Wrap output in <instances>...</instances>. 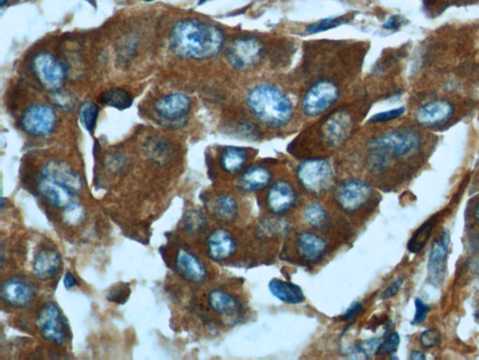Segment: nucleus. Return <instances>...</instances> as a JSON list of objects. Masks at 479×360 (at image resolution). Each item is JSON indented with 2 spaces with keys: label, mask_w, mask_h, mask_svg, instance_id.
<instances>
[{
  "label": "nucleus",
  "mask_w": 479,
  "mask_h": 360,
  "mask_svg": "<svg viewBox=\"0 0 479 360\" xmlns=\"http://www.w3.org/2000/svg\"><path fill=\"white\" fill-rule=\"evenodd\" d=\"M362 305L360 302H354L351 304L350 308L347 309V312L343 314L342 320L345 322L350 321L353 319L356 315L359 314L362 312Z\"/></svg>",
  "instance_id": "obj_41"
},
{
  "label": "nucleus",
  "mask_w": 479,
  "mask_h": 360,
  "mask_svg": "<svg viewBox=\"0 0 479 360\" xmlns=\"http://www.w3.org/2000/svg\"><path fill=\"white\" fill-rule=\"evenodd\" d=\"M207 1H209V0H200V5H202V4H203V3H205Z\"/></svg>",
  "instance_id": "obj_49"
},
{
  "label": "nucleus",
  "mask_w": 479,
  "mask_h": 360,
  "mask_svg": "<svg viewBox=\"0 0 479 360\" xmlns=\"http://www.w3.org/2000/svg\"><path fill=\"white\" fill-rule=\"evenodd\" d=\"M440 339L441 338H440L439 332L436 329H431L422 332L419 342H421L422 346L430 349V348H433L439 344Z\"/></svg>",
  "instance_id": "obj_37"
},
{
  "label": "nucleus",
  "mask_w": 479,
  "mask_h": 360,
  "mask_svg": "<svg viewBox=\"0 0 479 360\" xmlns=\"http://www.w3.org/2000/svg\"><path fill=\"white\" fill-rule=\"evenodd\" d=\"M273 174L263 165H253L239 176L238 187L244 193H255L270 185Z\"/></svg>",
  "instance_id": "obj_23"
},
{
  "label": "nucleus",
  "mask_w": 479,
  "mask_h": 360,
  "mask_svg": "<svg viewBox=\"0 0 479 360\" xmlns=\"http://www.w3.org/2000/svg\"><path fill=\"white\" fill-rule=\"evenodd\" d=\"M402 23H403V18L400 16H392L386 21L383 28L387 31H396L400 28Z\"/></svg>",
  "instance_id": "obj_43"
},
{
  "label": "nucleus",
  "mask_w": 479,
  "mask_h": 360,
  "mask_svg": "<svg viewBox=\"0 0 479 360\" xmlns=\"http://www.w3.org/2000/svg\"><path fill=\"white\" fill-rule=\"evenodd\" d=\"M35 75L45 90L56 92L60 90L66 78L63 64L48 52H41L33 58Z\"/></svg>",
  "instance_id": "obj_9"
},
{
  "label": "nucleus",
  "mask_w": 479,
  "mask_h": 360,
  "mask_svg": "<svg viewBox=\"0 0 479 360\" xmlns=\"http://www.w3.org/2000/svg\"><path fill=\"white\" fill-rule=\"evenodd\" d=\"M99 100L103 105L119 109V110L129 108L133 102L131 94L123 88H111V90L104 91L99 96Z\"/></svg>",
  "instance_id": "obj_28"
},
{
  "label": "nucleus",
  "mask_w": 479,
  "mask_h": 360,
  "mask_svg": "<svg viewBox=\"0 0 479 360\" xmlns=\"http://www.w3.org/2000/svg\"><path fill=\"white\" fill-rule=\"evenodd\" d=\"M7 2H8V0H0V6H1V7H3V6H4L6 4V3H7Z\"/></svg>",
  "instance_id": "obj_48"
},
{
  "label": "nucleus",
  "mask_w": 479,
  "mask_h": 360,
  "mask_svg": "<svg viewBox=\"0 0 479 360\" xmlns=\"http://www.w3.org/2000/svg\"><path fill=\"white\" fill-rule=\"evenodd\" d=\"M372 193L368 183L360 179H348L337 189L336 201L343 211L353 213L369 202Z\"/></svg>",
  "instance_id": "obj_10"
},
{
  "label": "nucleus",
  "mask_w": 479,
  "mask_h": 360,
  "mask_svg": "<svg viewBox=\"0 0 479 360\" xmlns=\"http://www.w3.org/2000/svg\"><path fill=\"white\" fill-rule=\"evenodd\" d=\"M176 268L183 279L194 285H200L207 278V270L203 261L185 248L181 247L177 250Z\"/></svg>",
  "instance_id": "obj_16"
},
{
  "label": "nucleus",
  "mask_w": 479,
  "mask_h": 360,
  "mask_svg": "<svg viewBox=\"0 0 479 360\" xmlns=\"http://www.w3.org/2000/svg\"><path fill=\"white\" fill-rule=\"evenodd\" d=\"M97 117H99V107L93 102L82 103L79 110V117L82 125L87 131L92 132L96 127Z\"/></svg>",
  "instance_id": "obj_32"
},
{
  "label": "nucleus",
  "mask_w": 479,
  "mask_h": 360,
  "mask_svg": "<svg viewBox=\"0 0 479 360\" xmlns=\"http://www.w3.org/2000/svg\"><path fill=\"white\" fill-rule=\"evenodd\" d=\"M419 137L409 129L387 132L369 142L368 149L374 155V164L382 165L389 158L403 157L419 146Z\"/></svg>",
  "instance_id": "obj_3"
},
{
  "label": "nucleus",
  "mask_w": 479,
  "mask_h": 360,
  "mask_svg": "<svg viewBox=\"0 0 479 360\" xmlns=\"http://www.w3.org/2000/svg\"><path fill=\"white\" fill-rule=\"evenodd\" d=\"M21 124L23 131L31 137H47L54 131L56 115L48 105H34L23 112Z\"/></svg>",
  "instance_id": "obj_11"
},
{
  "label": "nucleus",
  "mask_w": 479,
  "mask_h": 360,
  "mask_svg": "<svg viewBox=\"0 0 479 360\" xmlns=\"http://www.w3.org/2000/svg\"><path fill=\"white\" fill-rule=\"evenodd\" d=\"M191 100L184 93L168 94L156 100L153 105L156 120L162 126L178 129L188 122Z\"/></svg>",
  "instance_id": "obj_4"
},
{
  "label": "nucleus",
  "mask_w": 479,
  "mask_h": 360,
  "mask_svg": "<svg viewBox=\"0 0 479 360\" xmlns=\"http://www.w3.org/2000/svg\"><path fill=\"white\" fill-rule=\"evenodd\" d=\"M247 105L260 123L271 128L286 125L294 116L291 99L280 88L270 84H259L251 88Z\"/></svg>",
  "instance_id": "obj_2"
},
{
  "label": "nucleus",
  "mask_w": 479,
  "mask_h": 360,
  "mask_svg": "<svg viewBox=\"0 0 479 360\" xmlns=\"http://www.w3.org/2000/svg\"><path fill=\"white\" fill-rule=\"evenodd\" d=\"M82 218H84V211L78 203L64 211V220L66 221L67 223L72 224V226H76V224L81 223Z\"/></svg>",
  "instance_id": "obj_36"
},
{
  "label": "nucleus",
  "mask_w": 479,
  "mask_h": 360,
  "mask_svg": "<svg viewBox=\"0 0 479 360\" xmlns=\"http://www.w3.org/2000/svg\"><path fill=\"white\" fill-rule=\"evenodd\" d=\"M38 332L45 340L62 345L67 341L68 324L58 304L48 301L41 307L36 318Z\"/></svg>",
  "instance_id": "obj_6"
},
{
  "label": "nucleus",
  "mask_w": 479,
  "mask_h": 360,
  "mask_svg": "<svg viewBox=\"0 0 479 360\" xmlns=\"http://www.w3.org/2000/svg\"><path fill=\"white\" fill-rule=\"evenodd\" d=\"M436 221L434 218L425 221L424 224L415 233L413 237L408 242L407 249L411 253H418L424 249L429 238H430L431 232L436 226Z\"/></svg>",
  "instance_id": "obj_29"
},
{
  "label": "nucleus",
  "mask_w": 479,
  "mask_h": 360,
  "mask_svg": "<svg viewBox=\"0 0 479 360\" xmlns=\"http://www.w3.org/2000/svg\"><path fill=\"white\" fill-rule=\"evenodd\" d=\"M401 339L397 332L390 333L387 338L381 344L377 355H392L398 350Z\"/></svg>",
  "instance_id": "obj_34"
},
{
  "label": "nucleus",
  "mask_w": 479,
  "mask_h": 360,
  "mask_svg": "<svg viewBox=\"0 0 479 360\" xmlns=\"http://www.w3.org/2000/svg\"><path fill=\"white\" fill-rule=\"evenodd\" d=\"M63 283L65 288H66L67 290H70V289L75 287L77 285L75 276H74L73 274L69 271V272L65 274Z\"/></svg>",
  "instance_id": "obj_45"
},
{
  "label": "nucleus",
  "mask_w": 479,
  "mask_h": 360,
  "mask_svg": "<svg viewBox=\"0 0 479 360\" xmlns=\"http://www.w3.org/2000/svg\"><path fill=\"white\" fill-rule=\"evenodd\" d=\"M208 302L212 311L224 317H235L242 309L237 297L221 289H214L210 292Z\"/></svg>",
  "instance_id": "obj_25"
},
{
  "label": "nucleus",
  "mask_w": 479,
  "mask_h": 360,
  "mask_svg": "<svg viewBox=\"0 0 479 360\" xmlns=\"http://www.w3.org/2000/svg\"><path fill=\"white\" fill-rule=\"evenodd\" d=\"M409 359L413 360H424L426 359V356L421 351L414 350L411 352Z\"/></svg>",
  "instance_id": "obj_46"
},
{
  "label": "nucleus",
  "mask_w": 479,
  "mask_h": 360,
  "mask_svg": "<svg viewBox=\"0 0 479 360\" xmlns=\"http://www.w3.org/2000/svg\"><path fill=\"white\" fill-rule=\"evenodd\" d=\"M55 93V103L59 108L66 109L70 110L73 106L72 98H69L66 94H62L56 91Z\"/></svg>",
  "instance_id": "obj_40"
},
{
  "label": "nucleus",
  "mask_w": 479,
  "mask_h": 360,
  "mask_svg": "<svg viewBox=\"0 0 479 360\" xmlns=\"http://www.w3.org/2000/svg\"><path fill=\"white\" fill-rule=\"evenodd\" d=\"M339 97L340 90L335 83L329 80L316 82L304 94L301 102L303 113L310 117L321 116L335 105Z\"/></svg>",
  "instance_id": "obj_7"
},
{
  "label": "nucleus",
  "mask_w": 479,
  "mask_h": 360,
  "mask_svg": "<svg viewBox=\"0 0 479 360\" xmlns=\"http://www.w3.org/2000/svg\"><path fill=\"white\" fill-rule=\"evenodd\" d=\"M350 20L348 16L330 17L318 22L313 23L306 28V32L309 34L321 33V32L330 31V29L338 28L343 23H347Z\"/></svg>",
  "instance_id": "obj_33"
},
{
  "label": "nucleus",
  "mask_w": 479,
  "mask_h": 360,
  "mask_svg": "<svg viewBox=\"0 0 479 360\" xmlns=\"http://www.w3.org/2000/svg\"><path fill=\"white\" fill-rule=\"evenodd\" d=\"M328 242L321 235L313 232H303L296 238V250L301 260L313 264L326 255Z\"/></svg>",
  "instance_id": "obj_17"
},
{
  "label": "nucleus",
  "mask_w": 479,
  "mask_h": 360,
  "mask_svg": "<svg viewBox=\"0 0 479 360\" xmlns=\"http://www.w3.org/2000/svg\"><path fill=\"white\" fill-rule=\"evenodd\" d=\"M264 55V46L257 38H237L227 47L226 57L229 63L238 70L255 67Z\"/></svg>",
  "instance_id": "obj_8"
},
{
  "label": "nucleus",
  "mask_w": 479,
  "mask_h": 360,
  "mask_svg": "<svg viewBox=\"0 0 479 360\" xmlns=\"http://www.w3.org/2000/svg\"><path fill=\"white\" fill-rule=\"evenodd\" d=\"M36 295L33 286L25 280L11 278L5 280L1 288V299L14 308H23L33 300Z\"/></svg>",
  "instance_id": "obj_18"
},
{
  "label": "nucleus",
  "mask_w": 479,
  "mask_h": 360,
  "mask_svg": "<svg viewBox=\"0 0 479 360\" xmlns=\"http://www.w3.org/2000/svg\"><path fill=\"white\" fill-rule=\"evenodd\" d=\"M41 175L56 180V181L72 189L77 194H81L82 190V178L66 162L50 161L44 165Z\"/></svg>",
  "instance_id": "obj_21"
},
{
  "label": "nucleus",
  "mask_w": 479,
  "mask_h": 360,
  "mask_svg": "<svg viewBox=\"0 0 479 360\" xmlns=\"http://www.w3.org/2000/svg\"><path fill=\"white\" fill-rule=\"evenodd\" d=\"M62 259L56 250L50 249L41 250L38 253L33 263L34 276L40 280H50L55 278L60 272Z\"/></svg>",
  "instance_id": "obj_22"
},
{
  "label": "nucleus",
  "mask_w": 479,
  "mask_h": 360,
  "mask_svg": "<svg viewBox=\"0 0 479 360\" xmlns=\"http://www.w3.org/2000/svg\"><path fill=\"white\" fill-rule=\"evenodd\" d=\"M298 194L294 184L288 180L280 179L269 188L266 196V208L274 215L291 211L297 203Z\"/></svg>",
  "instance_id": "obj_13"
},
{
  "label": "nucleus",
  "mask_w": 479,
  "mask_h": 360,
  "mask_svg": "<svg viewBox=\"0 0 479 360\" xmlns=\"http://www.w3.org/2000/svg\"><path fill=\"white\" fill-rule=\"evenodd\" d=\"M449 235L445 233L441 240L431 246L428 260V279L431 285L438 286L443 282L448 255Z\"/></svg>",
  "instance_id": "obj_19"
},
{
  "label": "nucleus",
  "mask_w": 479,
  "mask_h": 360,
  "mask_svg": "<svg viewBox=\"0 0 479 360\" xmlns=\"http://www.w3.org/2000/svg\"><path fill=\"white\" fill-rule=\"evenodd\" d=\"M453 103L446 100H431L416 112V121L421 126L433 127L448 122L453 117Z\"/></svg>",
  "instance_id": "obj_14"
},
{
  "label": "nucleus",
  "mask_w": 479,
  "mask_h": 360,
  "mask_svg": "<svg viewBox=\"0 0 479 360\" xmlns=\"http://www.w3.org/2000/svg\"><path fill=\"white\" fill-rule=\"evenodd\" d=\"M144 1H146V2H152V1H155V0H144Z\"/></svg>",
  "instance_id": "obj_50"
},
{
  "label": "nucleus",
  "mask_w": 479,
  "mask_h": 360,
  "mask_svg": "<svg viewBox=\"0 0 479 360\" xmlns=\"http://www.w3.org/2000/svg\"><path fill=\"white\" fill-rule=\"evenodd\" d=\"M236 250H237V243L229 230L215 229L207 238L206 253L212 261H226L232 258Z\"/></svg>",
  "instance_id": "obj_15"
},
{
  "label": "nucleus",
  "mask_w": 479,
  "mask_h": 360,
  "mask_svg": "<svg viewBox=\"0 0 479 360\" xmlns=\"http://www.w3.org/2000/svg\"><path fill=\"white\" fill-rule=\"evenodd\" d=\"M404 112H406V108L399 107L395 109H392V110L380 112V113L375 114V116H372L370 119V122L371 123H385L389 122V121H392L394 120L399 119V117L403 116Z\"/></svg>",
  "instance_id": "obj_35"
},
{
  "label": "nucleus",
  "mask_w": 479,
  "mask_h": 360,
  "mask_svg": "<svg viewBox=\"0 0 479 360\" xmlns=\"http://www.w3.org/2000/svg\"><path fill=\"white\" fill-rule=\"evenodd\" d=\"M128 290L127 289H117L114 293H112V297L109 296L108 300L110 301H115V302L120 303L121 300L126 301L127 296H128Z\"/></svg>",
  "instance_id": "obj_44"
},
{
  "label": "nucleus",
  "mask_w": 479,
  "mask_h": 360,
  "mask_svg": "<svg viewBox=\"0 0 479 360\" xmlns=\"http://www.w3.org/2000/svg\"><path fill=\"white\" fill-rule=\"evenodd\" d=\"M474 216L475 218V220H477L479 223V203H478L477 206H475V208Z\"/></svg>",
  "instance_id": "obj_47"
},
{
  "label": "nucleus",
  "mask_w": 479,
  "mask_h": 360,
  "mask_svg": "<svg viewBox=\"0 0 479 360\" xmlns=\"http://www.w3.org/2000/svg\"><path fill=\"white\" fill-rule=\"evenodd\" d=\"M332 164L324 159H309L301 162L297 169V179L308 193L318 196L330 187L333 181Z\"/></svg>",
  "instance_id": "obj_5"
},
{
  "label": "nucleus",
  "mask_w": 479,
  "mask_h": 360,
  "mask_svg": "<svg viewBox=\"0 0 479 360\" xmlns=\"http://www.w3.org/2000/svg\"><path fill=\"white\" fill-rule=\"evenodd\" d=\"M238 129L239 134L244 137L251 138V139H252L253 137H256L258 134L256 127L252 123H242L238 127Z\"/></svg>",
  "instance_id": "obj_42"
},
{
  "label": "nucleus",
  "mask_w": 479,
  "mask_h": 360,
  "mask_svg": "<svg viewBox=\"0 0 479 360\" xmlns=\"http://www.w3.org/2000/svg\"><path fill=\"white\" fill-rule=\"evenodd\" d=\"M170 43L174 54L188 60L214 58L223 49V31L212 23L199 19H185L171 29Z\"/></svg>",
  "instance_id": "obj_1"
},
{
  "label": "nucleus",
  "mask_w": 479,
  "mask_h": 360,
  "mask_svg": "<svg viewBox=\"0 0 479 360\" xmlns=\"http://www.w3.org/2000/svg\"><path fill=\"white\" fill-rule=\"evenodd\" d=\"M351 128L350 115L345 111H339L325 121L322 132L327 144L335 147L347 139Z\"/></svg>",
  "instance_id": "obj_20"
},
{
  "label": "nucleus",
  "mask_w": 479,
  "mask_h": 360,
  "mask_svg": "<svg viewBox=\"0 0 479 360\" xmlns=\"http://www.w3.org/2000/svg\"><path fill=\"white\" fill-rule=\"evenodd\" d=\"M416 312L415 317L412 321L413 324H419L424 323L427 317L429 312H430V307L427 305L421 299H416L415 301Z\"/></svg>",
  "instance_id": "obj_38"
},
{
  "label": "nucleus",
  "mask_w": 479,
  "mask_h": 360,
  "mask_svg": "<svg viewBox=\"0 0 479 360\" xmlns=\"http://www.w3.org/2000/svg\"><path fill=\"white\" fill-rule=\"evenodd\" d=\"M304 219L313 228L321 229L329 221V215L323 206L319 203H310L304 209Z\"/></svg>",
  "instance_id": "obj_30"
},
{
  "label": "nucleus",
  "mask_w": 479,
  "mask_h": 360,
  "mask_svg": "<svg viewBox=\"0 0 479 360\" xmlns=\"http://www.w3.org/2000/svg\"><path fill=\"white\" fill-rule=\"evenodd\" d=\"M210 211L212 216L223 223L235 221L238 216L239 206L235 197L229 194H223L215 197L210 203Z\"/></svg>",
  "instance_id": "obj_26"
},
{
  "label": "nucleus",
  "mask_w": 479,
  "mask_h": 360,
  "mask_svg": "<svg viewBox=\"0 0 479 360\" xmlns=\"http://www.w3.org/2000/svg\"><path fill=\"white\" fill-rule=\"evenodd\" d=\"M247 161V150L242 147H226L220 155V166L225 172L229 174L239 172L245 166Z\"/></svg>",
  "instance_id": "obj_27"
},
{
  "label": "nucleus",
  "mask_w": 479,
  "mask_h": 360,
  "mask_svg": "<svg viewBox=\"0 0 479 360\" xmlns=\"http://www.w3.org/2000/svg\"><path fill=\"white\" fill-rule=\"evenodd\" d=\"M207 227V220L202 211L192 209L184 217V228L188 234L198 235L202 234Z\"/></svg>",
  "instance_id": "obj_31"
},
{
  "label": "nucleus",
  "mask_w": 479,
  "mask_h": 360,
  "mask_svg": "<svg viewBox=\"0 0 479 360\" xmlns=\"http://www.w3.org/2000/svg\"><path fill=\"white\" fill-rule=\"evenodd\" d=\"M37 189L38 194L55 208L65 211L78 203L79 194L76 191L48 176L40 175Z\"/></svg>",
  "instance_id": "obj_12"
},
{
  "label": "nucleus",
  "mask_w": 479,
  "mask_h": 360,
  "mask_svg": "<svg viewBox=\"0 0 479 360\" xmlns=\"http://www.w3.org/2000/svg\"><path fill=\"white\" fill-rule=\"evenodd\" d=\"M268 287L271 294L281 302L298 305L306 300L303 289L291 282L274 278L270 280Z\"/></svg>",
  "instance_id": "obj_24"
},
{
  "label": "nucleus",
  "mask_w": 479,
  "mask_h": 360,
  "mask_svg": "<svg viewBox=\"0 0 479 360\" xmlns=\"http://www.w3.org/2000/svg\"><path fill=\"white\" fill-rule=\"evenodd\" d=\"M404 283V279L403 278H398L394 280L392 283H390V285L389 287H387L384 292L383 294V300H389L392 299V297H395L396 295L399 293V291H400V289L402 288V285H403Z\"/></svg>",
  "instance_id": "obj_39"
}]
</instances>
